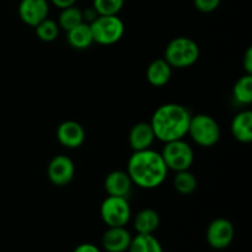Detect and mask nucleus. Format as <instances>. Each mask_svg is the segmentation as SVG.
<instances>
[{
    "label": "nucleus",
    "mask_w": 252,
    "mask_h": 252,
    "mask_svg": "<svg viewBox=\"0 0 252 252\" xmlns=\"http://www.w3.org/2000/svg\"><path fill=\"white\" fill-rule=\"evenodd\" d=\"M166 165L160 153L152 149L134 152L128 160L127 174L138 187L153 189L164 184L167 177Z\"/></svg>",
    "instance_id": "1"
},
{
    "label": "nucleus",
    "mask_w": 252,
    "mask_h": 252,
    "mask_svg": "<svg viewBox=\"0 0 252 252\" xmlns=\"http://www.w3.org/2000/svg\"><path fill=\"white\" fill-rule=\"evenodd\" d=\"M191 112L179 103H165L158 107L153 115L150 125L155 138L167 143L182 139L189 133Z\"/></svg>",
    "instance_id": "2"
},
{
    "label": "nucleus",
    "mask_w": 252,
    "mask_h": 252,
    "mask_svg": "<svg viewBox=\"0 0 252 252\" xmlns=\"http://www.w3.org/2000/svg\"><path fill=\"white\" fill-rule=\"evenodd\" d=\"M164 57L172 68H189L198 61L199 47L189 37H176L169 42Z\"/></svg>",
    "instance_id": "3"
},
{
    "label": "nucleus",
    "mask_w": 252,
    "mask_h": 252,
    "mask_svg": "<svg viewBox=\"0 0 252 252\" xmlns=\"http://www.w3.org/2000/svg\"><path fill=\"white\" fill-rule=\"evenodd\" d=\"M89 25L94 42L102 46L117 43L125 34V24L118 15H98Z\"/></svg>",
    "instance_id": "4"
},
{
    "label": "nucleus",
    "mask_w": 252,
    "mask_h": 252,
    "mask_svg": "<svg viewBox=\"0 0 252 252\" xmlns=\"http://www.w3.org/2000/svg\"><path fill=\"white\" fill-rule=\"evenodd\" d=\"M187 134L191 135L192 140L199 147L211 148L219 142L220 128L213 117L199 113L191 117Z\"/></svg>",
    "instance_id": "5"
},
{
    "label": "nucleus",
    "mask_w": 252,
    "mask_h": 252,
    "mask_svg": "<svg viewBox=\"0 0 252 252\" xmlns=\"http://www.w3.org/2000/svg\"><path fill=\"white\" fill-rule=\"evenodd\" d=\"M160 154L167 170H172L175 172L189 170L194 160L193 149L189 143L182 139L165 143Z\"/></svg>",
    "instance_id": "6"
},
{
    "label": "nucleus",
    "mask_w": 252,
    "mask_h": 252,
    "mask_svg": "<svg viewBox=\"0 0 252 252\" xmlns=\"http://www.w3.org/2000/svg\"><path fill=\"white\" fill-rule=\"evenodd\" d=\"M100 216L107 226H126L132 212L126 197L107 196L101 203Z\"/></svg>",
    "instance_id": "7"
},
{
    "label": "nucleus",
    "mask_w": 252,
    "mask_h": 252,
    "mask_svg": "<svg viewBox=\"0 0 252 252\" xmlns=\"http://www.w3.org/2000/svg\"><path fill=\"white\" fill-rule=\"evenodd\" d=\"M235 229L233 223L225 218H217L207 228V241L216 250H224L233 243Z\"/></svg>",
    "instance_id": "8"
},
{
    "label": "nucleus",
    "mask_w": 252,
    "mask_h": 252,
    "mask_svg": "<svg viewBox=\"0 0 252 252\" xmlns=\"http://www.w3.org/2000/svg\"><path fill=\"white\" fill-rule=\"evenodd\" d=\"M48 179L54 186L64 187L70 184L75 175L73 160L66 155H57L48 164L47 169Z\"/></svg>",
    "instance_id": "9"
},
{
    "label": "nucleus",
    "mask_w": 252,
    "mask_h": 252,
    "mask_svg": "<svg viewBox=\"0 0 252 252\" xmlns=\"http://www.w3.org/2000/svg\"><path fill=\"white\" fill-rule=\"evenodd\" d=\"M48 0H21L19 4V16L24 24L34 27L48 17Z\"/></svg>",
    "instance_id": "10"
},
{
    "label": "nucleus",
    "mask_w": 252,
    "mask_h": 252,
    "mask_svg": "<svg viewBox=\"0 0 252 252\" xmlns=\"http://www.w3.org/2000/svg\"><path fill=\"white\" fill-rule=\"evenodd\" d=\"M57 139L68 149H76L85 142V129L76 121H64L57 128Z\"/></svg>",
    "instance_id": "11"
},
{
    "label": "nucleus",
    "mask_w": 252,
    "mask_h": 252,
    "mask_svg": "<svg viewBox=\"0 0 252 252\" xmlns=\"http://www.w3.org/2000/svg\"><path fill=\"white\" fill-rule=\"evenodd\" d=\"M132 241V235L125 226H108L102 235V248L107 252H126Z\"/></svg>",
    "instance_id": "12"
},
{
    "label": "nucleus",
    "mask_w": 252,
    "mask_h": 252,
    "mask_svg": "<svg viewBox=\"0 0 252 252\" xmlns=\"http://www.w3.org/2000/svg\"><path fill=\"white\" fill-rule=\"evenodd\" d=\"M155 140L154 130L150 122H138L130 129L128 142L134 152L150 149Z\"/></svg>",
    "instance_id": "13"
},
{
    "label": "nucleus",
    "mask_w": 252,
    "mask_h": 252,
    "mask_svg": "<svg viewBox=\"0 0 252 252\" xmlns=\"http://www.w3.org/2000/svg\"><path fill=\"white\" fill-rule=\"evenodd\" d=\"M132 184L133 182L127 171L115 170L106 176L105 181H103V189L108 196L127 197Z\"/></svg>",
    "instance_id": "14"
},
{
    "label": "nucleus",
    "mask_w": 252,
    "mask_h": 252,
    "mask_svg": "<svg viewBox=\"0 0 252 252\" xmlns=\"http://www.w3.org/2000/svg\"><path fill=\"white\" fill-rule=\"evenodd\" d=\"M172 75V66L164 58L155 59L147 69V79L155 88H162L170 81Z\"/></svg>",
    "instance_id": "15"
},
{
    "label": "nucleus",
    "mask_w": 252,
    "mask_h": 252,
    "mask_svg": "<svg viewBox=\"0 0 252 252\" xmlns=\"http://www.w3.org/2000/svg\"><path fill=\"white\" fill-rule=\"evenodd\" d=\"M231 134L238 142L250 143L252 140V112L245 110L239 112L231 121Z\"/></svg>",
    "instance_id": "16"
},
{
    "label": "nucleus",
    "mask_w": 252,
    "mask_h": 252,
    "mask_svg": "<svg viewBox=\"0 0 252 252\" xmlns=\"http://www.w3.org/2000/svg\"><path fill=\"white\" fill-rule=\"evenodd\" d=\"M66 41L69 46L75 49L89 48L94 43L90 25L88 22H83L74 29L66 31Z\"/></svg>",
    "instance_id": "17"
},
{
    "label": "nucleus",
    "mask_w": 252,
    "mask_h": 252,
    "mask_svg": "<svg viewBox=\"0 0 252 252\" xmlns=\"http://www.w3.org/2000/svg\"><path fill=\"white\" fill-rule=\"evenodd\" d=\"M160 225V217L157 211L144 208L134 218V229L138 234H153Z\"/></svg>",
    "instance_id": "18"
},
{
    "label": "nucleus",
    "mask_w": 252,
    "mask_h": 252,
    "mask_svg": "<svg viewBox=\"0 0 252 252\" xmlns=\"http://www.w3.org/2000/svg\"><path fill=\"white\" fill-rule=\"evenodd\" d=\"M128 252H164V249L153 234H137L132 238Z\"/></svg>",
    "instance_id": "19"
},
{
    "label": "nucleus",
    "mask_w": 252,
    "mask_h": 252,
    "mask_svg": "<svg viewBox=\"0 0 252 252\" xmlns=\"http://www.w3.org/2000/svg\"><path fill=\"white\" fill-rule=\"evenodd\" d=\"M83 10L79 9L75 5H73V6L62 9V12L59 15L57 24H58L59 29L64 30V31H69V30L74 29V27L83 24Z\"/></svg>",
    "instance_id": "20"
},
{
    "label": "nucleus",
    "mask_w": 252,
    "mask_h": 252,
    "mask_svg": "<svg viewBox=\"0 0 252 252\" xmlns=\"http://www.w3.org/2000/svg\"><path fill=\"white\" fill-rule=\"evenodd\" d=\"M233 96L240 105H250L252 102V75L245 74L238 79L234 85Z\"/></svg>",
    "instance_id": "21"
},
{
    "label": "nucleus",
    "mask_w": 252,
    "mask_h": 252,
    "mask_svg": "<svg viewBox=\"0 0 252 252\" xmlns=\"http://www.w3.org/2000/svg\"><path fill=\"white\" fill-rule=\"evenodd\" d=\"M174 187L180 194L189 196V194L193 193L197 189L196 176L189 170L176 172L174 177Z\"/></svg>",
    "instance_id": "22"
},
{
    "label": "nucleus",
    "mask_w": 252,
    "mask_h": 252,
    "mask_svg": "<svg viewBox=\"0 0 252 252\" xmlns=\"http://www.w3.org/2000/svg\"><path fill=\"white\" fill-rule=\"evenodd\" d=\"M59 26L54 20L44 19L43 21L39 22L38 25L34 26L36 36L43 42H53L56 41L59 34Z\"/></svg>",
    "instance_id": "23"
},
{
    "label": "nucleus",
    "mask_w": 252,
    "mask_h": 252,
    "mask_svg": "<svg viewBox=\"0 0 252 252\" xmlns=\"http://www.w3.org/2000/svg\"><path fill=\"white\" fill-rule=\"evenodd\" d=\"M125 0H94L93 6L98 15H118Z\"/></svg>",
    "instance_id": "24"
},
{
    "label": "nucleus",
    "mask_w": 252,
    "mask_h": 252,
    "mask_svg": "<svg viewBox=\"0 0 252 252\" xmlns=\"http://www.w3.org/2000/svg\"><path fill=\"white\" fill-rule=\"evenodd\" d=\"M220 2L221 0H193L194 7H196L198 11L204 12V14L213 12L214 10L218 9Z\"/></svg>",
    "instance_id": "25"
},
{
    "label": "nucleus",
    "mask_w": 252,
    "mask_h": 252,
    "mask_svg": "<svg viewBox=\"0 0 252 252\" xmlns=\"http://www.w3.org/2000/svg\"><path fill=\"white\" fill-rule=\"evenodd\" d=\"M244 69H245V74H250L252 75V48L249 47L248 51H246L245 57H244L243 61Z\"/></svg>",
    "instance_id": "26"
},
{
    "label": "nucleus",
    "mask_w": 252,
    "mask_h": 252,
    "mask_svg": "<svg viewBox=\"0 0 252 252\" xmlns=\"http://www.w3.org/2000/svg\"><path fill=\"white\" fill-rule=\"evenodd\" d=\"M73 252H101V250L97 248V246L94 245V244L84 243L76 246Z\"/></svg>",
    "instance_id": "27"
},
{
    "label": "nucleus",
    "mask_w": 252,
    "mask_h": 252,
    "mask_svg": "<svg viewBox=\"0 0 252 252\" xmlns=\"http://www.w3.org/2000/svg\"><path fill=\"white\" fill-rule=\"evenodd\" d=\"M97 16H98V14H97V12H96V10L94 9V6L86 7V9L83 11L84 22L88 21V24H90V22H93L94 20H95Z\"/></svg>",
    "instance_id": "28"
},
{
    "label": "nucleus",
    "mask_w": 252,
    "mask_h": 252,
    "mask_svg": "<svg viewBox=\"0 0 252 252\" xmlns=\"http://www.w3.org/2000/svg\"><path fill=\"white\" fill-rule=\"evenodd\" d=\"M51 2L54 5V6H57L58 9L62 10V9H65V7L75 5L76 0H51Z\"/></svg>",
    "instance_id": "29"
}]
</instances>
